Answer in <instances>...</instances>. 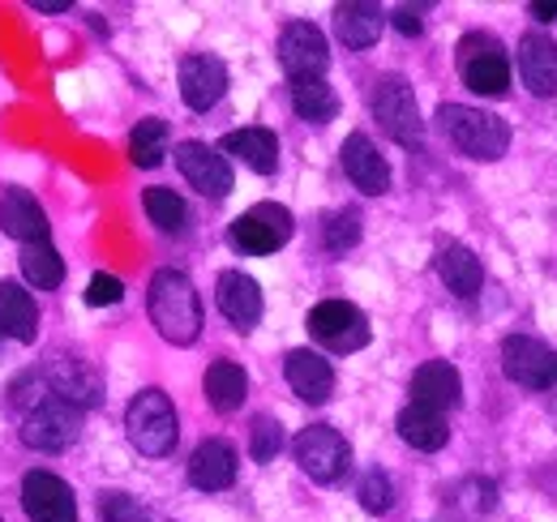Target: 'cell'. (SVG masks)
Masks as SVG:
<instances>
[{
  "label": "cell",
  "mask_w": 557,
  "mask_h": 522,
  "mask_svg": "<svg viewBox=\"0 0 557 522\" xmlns=\"http://www.w3.org/2000/svg\"><path fill=\"white\" fill-rule=\"evenodd\" d=\"M125 433L134 442V450L146 458H163L172 455L176 437H181V424H176V407L163 390H141L134 394L129 411H125Z\"/></svg>",
  "instance_id": "3"
},
{
  "label": "cell",
  "mask_w": 557,
  "mask_h": 522,
  "mask_svg": "<svg viewBox=\"0 0 557 522\" xmlns=\"http://www.w3.org/2000/svg\"><path fill=\"white\" fill-rule=\"evenodd\" d=\"M278 450H283V428H278V420L258 415L253 428H249V455H253V462H271Z\"/></svg>",
  "instance_id": "36"
},
{
  "label": "cell",
  "mask_w": 557,
  "mask_h": 522,
  "mask_svg": "<svg viewBox=\"0 0 557 522\" xmlns=\"http://www.w3.org/2000/svg\"><path fill=\"white\" fill-rule=\"evenodd\" d=\"M223 90H227V65L219 57L198 52V57L181 61V99H185V108L210 112L223 99Z\"/></svg>",
  "instance_id": "15"
},
{
  "label": "cell",
  "mask_w": 557,
  "mask_h": 522,
  "mask_svg": "<svg viewBox=\"0 0 557 522\" xmlns=\"http://www.w3.org/2000/svg\"><path fill=\"white\" fill-rule=\"evenodd\" d=\"M223 154H236L258 176H271L278 167V137L271 129H236L223 137Z\"/></svg>",
  "instance_id": "26"
},
{
  "label": "cell",
  "mask_w": 557,
  "mask_h": 522,
  "mask_svg": "<svg viewBox=\"0 0 557 522\" xmlns=\"http://www.w3.org/2000/svg\"><path fill=\"white\" fill-rule=\"evenodd\" d=\"M292 455H296L300 471H305L313 484H335V480L348 475V467H351L348 437H344L339 428H331V424H309V428L296 437Z\"/></svg>",
  "instance_id": "5"
},
{
  "label": "cell",
  "mask_w": 557,
  "mask_h": 522,
  "mask_svg": "<svg viewBox=\"0 0 557 522\" xmlns=\"http://www.w3.org/2000/svg\"><path fill=\"white\" fill-rule=\"evenodd\" d=\"M296 223H292V210L278 206V201H258L249 206L236 223H232V245L240 253H253V258H267V253H278L287 240H292Z\"/></svg>",
  "instance_id": "6"
},
{
  "label": "cell",
  "mask_w": 557,
  "mask_h": 522,
  "mask_svg": "<svg viewBox=\"0 0 557 522\" xmlns=\"http://www.w3.org/2000/svg\"><path fill=\"white\" fill-rule=\"evenodd\" d=\"M532 17L536 22H557V0H532Z\"/></svg>",
  "instance_id": "39"
},
{
  "label": "cell",
  "mask_w": 557,
  "mask_h": 522,
  "mask_svg": "<svg viewBox=\"0 0 557 522\" xmlns=\"http://www.w3.org/2000/svg\"><path fill=\"white\" fill-rule=\"evenodd\" d=\"M305 326L313 334V343H322L335 356L360 351L369 343V318L356 304H348V300H322V304H313Z\"/></svg>",
  "instance_id": "7"
},
{
  "label": "cell",
  "mask_w": 557,
  "mask_h": 522,
  "mask_svg": "<svg viewBox=\"0 0 557 522\" xmlns=\"http://www.w3.org/2000/svg\"><path fill=\"white\" fill-rule=\"evenodd\" d=\"M322 240H326V249H331V253H348V249H356V240H360V214H356V210H339V214H331V219H326Z\"/></svg>",
  "instance_id": "34"
},
{
  "label": "cell",
  "mask_w": 557,
  "mask_h": 522,
  "mask_svg": "<svg viewBox=\"0 0 557 522\" xmlns=\"http://www.w3.org/2000/svg\"><path fill=\"white\" fill-rule=\"evenodd\" d=\"M214 296H219V313L232 322L236 330H249L262 322V287L240 274V270H223L219 283H214Z\"/></svg>",
  "instance_id": "17"
},
{
  "label": "cell",
  "mask_w": 557,
  "mask_h": 522,
  "mask_svg": "<svg viewBox=\"0 0 557 522\" xmlns=\"http://www.w3.org/2000/svg\"><path fill=\"white\" fill-rule=\"evenodd\" d=\"M459 73L463 82L476 90V95H506L510 90V61H506V48L476 30V35H463L459 39Z\"/></svg>",
  "instance_id": "8"
},
{
  "label": "cell",
  "mask_w": 557,
  "mask_h": 522,
  "mask_svg": "<svg viewBox=\"0 0 557 522\" xmlns=\"http://www.w3.org/2000/svg\"><path fill=\"white\" fill-rule=\"evenodd\" d=\"M0 227L22 245H48V214L26 189H9L0 197Z\"/></svg>",
  "instance_id": "20"
},
{
  "label": "cell",
  "mask_w": 557,
  "mask_h": 522,
  "mask_svg": "<svg viewBox=\"0 0 557 522\" xmlns=\"http://www.w3.org/2000/svg\"><path fill=\"white\" fill-rule=\"evenodd\" d=\"M44 382L57 398H65L73 407H99L103 402V377L77 356H57L44 369Z\"/></svg>",
  "instance_id": "14"
},
{
  "label": "cell",
  "mask_w": 557,
  "mask_h": 522,
  "mask_svg": "<svg viewBox=\"0 0 557 522\" xmlns=\"http://www.w3.org/2000/svg\"><path fill=\"white\" fill-rule=\"evenodd\" d=\"M176 167L181 176L207 197H227L232 194V163L207 146V141H181L176 146Z\"/></svg>",
  "instance_id": "13"
},
{
  "label": "cell",
  "mask_w": 557,
  "mask_h": 522,
  "mask_svg": "<svg viewBox=\"0 0 557 522\" xmlns=\"http://www.w3.org/2000/svg\"><path fill=\"white\" fill-rule=\"evenodd\" d=\"M339 159H344V172H348V181L360 189V194L382 197L386 189H391V163L382 159V150H377L364 133H348Z\"/></svg>",
  "instance_id": "16"
},
{
  "label": "cell",
  "mask_w": 557,
  "mask_h": 522,
  "mask_svg": "<svg viewBox=\"0 0 557 522\" xmlns=\"http://www.w3.org/2000/svg\"><path fill=\"white\" fill-rule=\"evenodd\" d=\"M283 377H287L292 390L300 394V402H313V407L335 394V369H331V360H322L318 351H305V347H296V351L283 356Z\"/></svg>",
  "instance_id": "18"
},
{
  "label": "cell",
  "mask_w": 557,
  "mask_h": 522,
  "mask_svg": "<svg viewBox=\"0 0 557 522\" xmlns=\"http://www.w3.org/2000/svg\"><path fill=\"white\" fill-rule=\"evenodd\" d=\"M373 116L382 121V129L391 133L395 141L404 146H417L420 133H424V121H420L417 95L404 77H382L377 90H373Z\"/></svg>",
  "instance_id": "11"
},
{
  "label": "cell",
  "mask_w": 557,
  "mask_h": 522,
  "mask_svg": "<svg viewBox=\"0 0 557 522\" xmlns=\"http://www.w3.org/2000/svg\"><path fill=\"white\" fill-rule=\"evenodd\" d=\"M207 402L214 411H236L240 402H245V394H249V377H245V369L240 364H232V360H214L207 369Z\"/></svg>",
  "instance_id": "28"
},
{
  "label": "cell",
  "mask_w": 557,
  "mask_h": 522,
  "mask_svg": "<svg viewBox=\"0 0 557 522\" xmlns=\"http://www.w3.org/2000/svg\"><path fill=\"white\" fill-rule=\"evenodd\" d=\"M502 373L523 390H549L557 386V351L532 334H510L502 343Z\"/></svg>",
  "instance_id": "9"
},
{
  "label": "cell",
  "mask_w": 557,
  "mask_h": 522,
  "mask_svg": "<svg viewBox=\"0 0 557 522\" xmlns=\"http://www.w3.org/2000/svg\"><path fill=\"white\" fill-rule=\"evenodd\" d=\"M360 506L369 514H386L395 506V488H391V475L382 467H373L364 480H360Z\"/></svg>",
  "instance_id": "35"
},
{
  "label": "cell",
  "mask_w": 557,
  "mask_h": 522,
  "mask_svg": "<svg viewBox=\"0 0 557 522\" xmlns=\"http://www.w3.org/2000/svg\"><path fill=\"white\" fill-rule=\"evenodd\" d=\"M519 73L532 95H557V44L541 30H528L519 39Z\"/></svg>",
  "instance_id": "21"
},
{
  "label": "cell",
  "mask_w": 557,
  "mask_h": 522,
  "mask_svg": "<svg viewBox=\"0 0 557 522\" xmlns=\"http://www.w3.org/2000/svg\"><path fill=\"white\" fill-rule=\"evenodd\" d=\"M189 480H194V488H202V493H223V488H232L236 484V450L227 446V442H219V437H210L202 442L194 458H189Z\"/></svg>",
  "instance_id": "22"
},
{
  "label": "cell",
  "mask_w": 557,
  "mask_h": 522,
  "mask_svg": "<svg viewBox=\"0 0 557 522\" xmlns=\"http://www.w3.org/2000/svg\"><path fill=\"white\" fill-rule=\"evenodd\" d=\"M121 296H125V283H121L116 274H95L90 287H86V304H95V309L121 304Z\"/></svg>",
  "instance_id": "37"
},
{
  "label": "cell",
  "mask_w": 557,
  "mask_h": 522,
  "mask_svg": "<svg viewBox=\"0 0 557 522\" xmlns=\"http://www.w3.org/2000/svg\"><path fill=\"white\" fill-rule=\"evenodd\" d=\"M278 65L292 82L326 77L331 69V44L313 22H287L278 35Z\"/></svg>",
  "instance_id": "10"
},
{
  "label": "cell",
  "mask_w": 557,
  "mask_h": 522,
  "mask_svg": "<svg viewBox=\"0 0 557 522\" xmlns=\"http://www.w3.org/2000/svg\"><path fill=\"white\" fill-rule=\"evenodd\" d=\"M99 519L103 522H163L150 506H141L138 497H129V493H103Z\"/></svg>",
  "instance_id": "33"
},
{
  "label": "cell",
  "mask_w": 557,
  "mask_h": 522,
  "mask_svg": "<svg viewBox=\"0 0 557 522\" xmlns=\"http://www.w3.org/2000/svg\"><path fill=\"white\" fill-rule=\"evenodd\" d=\"M163 146H168V121H159V116H146L138 121V129L129 133V159L138 167H159Z\"/></svg>",
  "instance_id": "31"
},
{
  "label": "cell",
  "mask_w": 557,
  "mask_h": 522,
  "mask_svg": "<svg viewBox=\"0 0 557 522\" xmlns=\"http://www.w3.org/2000/svg\"><path fill=\"white\" fill-rule=\"evenodd\" d=\"M437 125H442V133H446L468 159H481V163L502 159L506 146H510V125H506L502 116L485 112V108L442 103V108H437Z\"/></svg>",
  "instance_id": "2"
},
{
  "label": "cell",
  "mask_w": 557,
  "mask_h": 522,
  "mask_svg": "<svg viewBox=\"0 0 557 522\" xmlns=\"http://www.w3.org/2000/svg\"><path fill=\"white\" fill-rule=\"evenodd\" d=\"M146 309H150L154 330H159L172 347L198 343V334H202V300H198L194 283H189L181 270H159V274L150 278Z\"/></svg>",
  "instance_id": "1"
},
{
  "label": "cell",
  "mask_w": 557,
  "mask_h": 522,
  "mask_svg": "<svg viewBox=\"0 0 557 522\" xmlns=\"http://www.w3.org/2000/svg\"><path fill=\"white\" fill-rule=\"evenodd\" d=\"M22 274L30 287L39 291H52L65 283V261L52 245H22Z\"/></svg>",
  "instance_id": "30"
},
{
  "label": "cell",
  "mask_w": 557,
  "mask_h": 522,
  "mask_svg": "<svg viewBox=\"0 0 557 522\" xmlns=\"http://www.w3.org/2000/svg\"><path fill=\"white\" fill-rule=\"evenodd\" d=\"M463 398V382H459V369L450 360H424L417 373H412V402L429 407V411H450L459 407Z\"/></svg>",
  "instance_id": "19"
},
{
  "label": "cell",
  "mask_w": 557,
  "mask_h": 522,
  "mask_svg": "<svg viewBox=\"0 0 557 522\" xmlns=\"http://www.w3.org/2000/svg\"><path fill=\"white\" fill-rule=\"evenodd\" d=\"M395 428H399V437H404L412 450H424V455H433V450H442V446L450 442L446 415H442V411H429V407H420V402H408V407L399 411Z\"/></svg>",
  "instance_id": "25"
},
{
  "label": "cell",
  "mask_w": 557,
  "mask_h": 522,
  "mask_svg": "<svg viewBox=\"0 0 557 522\" xmlns=\"http://www.w3.org/2000/svg\"><path fill=\"white\" fill-rule=\"evenodd\" d=\"M17 437H22V446H30L39 455H61V450H70L73 442L82 437V407L48 394V398L26 407Z\"/></svg>",
  "instance_id": "4"
},
{
  "label": "cell",
  "mask_w": 557,
  "mask_h": 522,
  "mask_svg": "<svg viewBox=\"0 0 557 522\" xmlns=\"http://www.w3.org/2000/svg\"><path fill=\"white\" fill-rule=\"evenodd\" d=\"M39 13H65L70 9V0H30Z\"/></svg>",
  "instance_id": "40"
},
{
  "label": "cell",
  "mask_w": 557,
  "mask_h": 522,
  "mask_svg": "<svg viewBox=\"0 0 557 522\" xmlns=\"http://www.w3.org/2000/svg\"><path fill=\"white\" fill-rule=\"evenodd\" d=\"M292 108H296L305 121L326 125V121H335V112H339V95H335V86H331L326 77L292 82Z\"/></svg>",
  "instance_id": "29"
},
{
  "label": "cell",
  "mask_w": 557,
  "mask_h": 522,
  "mask_svg": "<svg viewBox=\"0 0 557 522\" xmlns=\"http://www.w3.org/2000/svg\"><path fill=\"white\" fill-rule=\"evenodd\" d=\"M382 30H386V13L377 9V4H369V0H344V4H335V35L348 44V48H373L377 39H382Z\"/></svg>",
  "instance_id": "23"
},
{
  "label": "cell",
  "mask_w": 557,
  "mask_h": 522,
  "mask_svg": "<svg viewBox=\"0 0 557 522\" xmlns=\"http://www.w3.org/2000/svg\"><path fill=\"white\" fill-rule=\"evenodd\" d=\"M141 206H146V214H150V223H154L159 232H181V227L189 223L185 201L172 194V189H146V194H141Z\"/></svg>",
  "instance_id": "32"
},
{
  "label": "cell",
  "mask_w": 557,
  "mask_h": 522,
  "mask_svg": "<svg viewBox=\"0 0 557 522\" xmlns=\"http://www.w3.org/2000/svg\"><path fill=\"white\" fill-rule=\"evenodd\" d=\"M391 26H395L399 35H412V39H417L420 30H424V22H420V9H412V4H399V9L391 13Z\"/></svg>",
  "instance_id": "38"
},
{
  "label": "cell",
  "mask_w": 557,
  "mask_h": 522,
  "mask_svg": "<svg viewBox=\"0 0 557 522\" xmlns=\"http://www.w3.org/2000/svg\"><path fill=\"white\" fill-rule=\"evenodd\" d=\"M437 274H442V283L455 291V296H476L481 291V283H485V265L481 258L472 253V249H463V245H446L442 253H437Z\"/></svg>",
  "instance_id": "27"
},
{
  "label": "cell",
  "mask_w": 557,
  "mask_h": 522,
  "mask_svg": "<svg viewBox=\"0 0 557 522\" xmlns=\"http://www.w3.org/2000/svg\"><path fill=\"white\" fill-rule=\"evenodd\" d=\"M22 506L30 522H77L73 488L52 471H26L22 480Z\"/></svg>",
  "instance_id": "12"
},
{
  "label": "cell",
  "mask_w": 557,
  "mask_h": 522,
  "mask_svg": "<svg viewBox=\"0 0 557 522\" xmlns=\"http://www.w3.org/2000/svg\"><path fill=\"white\" fill-rule=\"evenodd\" d=\"M0 334H9L17 343H35V334H39V304L13 278L0 283Z\"/></svg>",
  "instance_id": "24"
}]
</instances>
